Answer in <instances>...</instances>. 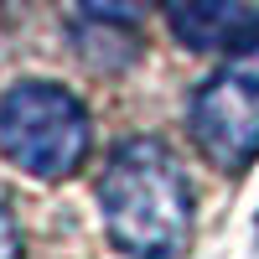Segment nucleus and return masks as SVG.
Segmentation results:
<instances>
[{
    "label": "nucleus",
    "mask_w": 259,
    "mask_h": 259,
    "mask_svg": "<svg viewBox=\"0 0 259 259\" xmlns=\"http://www.w3.org/2000/svg\"><path fill=\"white\" fill-rule=\"evenodd\" d=\"M99 207L109 239L130 259H177L192 233V197L182 166L156 140H130L99 177Z\"/></svg>",
    "instance_id": "obj_1"
},
{
    "label": "nucleus",
    "mask_w": 259,
    "mask_h": 259,
    "mask_svg": "<svg viewBox=\"0 0 259 259\" xmlns=\"http://www.w3.org/2000/svg\"><path fill=\"white\" fill-rule=\"evenodd\" d=\"M89 150V114L57 83H16L0 99V156L36 182H57Z\"/></svg>",
    "instance_id": "obj_2"
},
{
    "label": "nucleus",
    "mask_w": 259,
    "mask_h": 259,
    "mask_svg": "<svg viewBox=\"0 0 259 259\" xmlns=\"http://www.w3.org/2000/svg\"><path fill=\"white\" fill-rule=\"evenodd\" d=\"M192 140L223 171H239L254 161V150H259V31H249V41L233 47V57L197 94Z\"/></svg>",
    "instance_id": "obj_3"
},
{
    "label": "nucleus",
    "mask_w": 259,
    "mask_h": 259,
    "mask_svg": "<svg viewBox=\"0 0 259 259\" xmlns=\"http://www.w3.org/2000/svg\"><path fill=\"white\" fill-rule=\"evenodd\" d=\"M171 36L187 52H218V47H239L249 41V11L244 0H161Z\"/></svg>",
    "instance_id": "obj_4"
},
{
    "label": "nucleus",
    "mask_w": 259,
    "mask_h": 259,
    "mask_svg": "<svg viewBox=\"0 0 259 259\" xmlns=\"http://www.w3.org/2000/svg\"><path fill=\"white\" fill-rule=\"evenodd\" d=\"M83 11L94 21H109V26H135L150 11V0H83Z\"/></svg>",
    "instance_id": "obj_5"
},
{
    "label": "nucleus",
    "mask_w": 259,
    "mask_h": 259,
    "mask_svg": "<svg viewBox=\"0 0 259 259\" xmlns=\"http://www.w3.org/2000/svg\"><path fill=\"white\" fill-rule=\"evenodd\" d=\"M0 259H21V233H16V218L0 207Z\"/></svg>",
    "instance_id": "obj_6"
}]
</instances>
